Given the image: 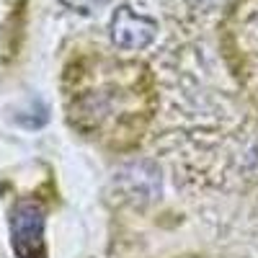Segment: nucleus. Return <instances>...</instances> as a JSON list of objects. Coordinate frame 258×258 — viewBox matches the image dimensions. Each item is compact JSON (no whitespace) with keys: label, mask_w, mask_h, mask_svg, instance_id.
Instances as JSON below:
<instances>
[{"label":"nucleus","mask_w":258,"mask_h":258,"mask_svg":"<svg viewBox=\"0 0 258 258\" xmlns=\"http://www.w3.org/2000/svg\"><path fill=\"white\" fill-rule=\"evenodd\" d=\"M44 207L34 199H21L11 212V245L18 258H47Z\"/></svg>","instance_id":"nucleus-1"},{"label":"nucleus","mask_w":258,"mask_h":258,"mask_svg":"<svg viewBox=\"0 0 258 258\" xmlns=\"http://www.w3.org/2000/svg\"><path fill=\"white\" fill-rule=\"evenodd\" d=\"M109 34H111V41L119 49L137 52V49H145V47L153 44V39L158 34V24L153 18L137 13L135 8L119 6L111 16Z\"/></svg>","instance_id":"nucleus-2"},{"label":"nucleus","mask_w":258,"mask_h":258,"mask_svg":"<svg viewBox=\"0 0 258 258\" xmlns=\"http://www.w3.org/2000/svg\"><path fill=\"white\" fill-rule=\"evenodd\" d=\"M116 186L135 202H153L160 194V170L150 160H135L116 170Z\"/></svg>","instance_id":"nucleus-3"},{"label":"nucleus","mask_w":258,"mask_h":258,"mask_svg":"<svg viewBox=\"0 0 258 258\" xmlns=\"http://www.w3.org/2000/svg\"><path fill=\"white\" fill-rule=\"evenodd\" d=\"M64 6H68L70 11H78V13H85V16H91L96 11H101L103 6H109L111 0H62Z\"/></svg>","instance_id":"nucleus-4"},{"label":"nucleus","mask_w":258,"mask_h":258,"mask_svg":"<svg viewBox=\"0 0 258 258\" xmlns=\"http://www.w3.org/2000/svg\"><path fill=\"white\" fill-rule=\"evenodd\" d=\"M186 3H188L191 8H197V11H209V8L217 6L220 0H186Z\"/></svg>","instance_id":"nucleus-5"},{"label":"nucleus","mask_w":258,"mask_h":258,"mask_svg":"<svg viewBox=\"0 0 258 258\" xmlns=\"http://www.w3.org/2000/svg\"><path fill=\"white\" fill-rule=\"evenodd\" d=\"M253 31L258 34V11H255V16H253Z\"/></svg>","instance_id":"nucleus-6"}]
</instances>
